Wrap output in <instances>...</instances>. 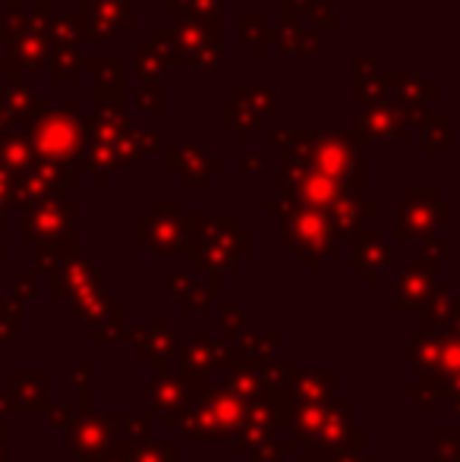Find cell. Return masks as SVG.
Wrapping results in <instances>:
<instances>
[{"label": "cell", "mask_w": 460, "mask_h": 462, "mask_svg": "<svg viewBox=\"0 0 460 462\" xmlns=\"http://www.w3.org/2000/svg\"><path fill=\"white\" fill-rule=\"evenodd\" d=\"M350 161H353V145L344 133H325L315 139V164L325 173H344Z\"/></svg>", "instance_id": "cell-1"}, {"label": "cell", "mask_w": 460, "mask_h": 462, "mask_svg": "<svg viewBox=\"0 0 460 462\" xmlns=\"http://www.w3.org/2000/svg\"><path fill=\"white\" fill-rule=\"evenodd\" d=\"M360 129L372 135H385V133L404 135V126H400L398 114H391V110H369L366 116H360Z\"/></svg>", "instance_id": "cell-2"}]
</instances>
